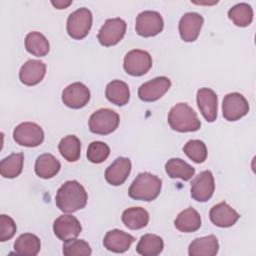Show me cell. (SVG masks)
<instances>
[{
  "label": "cell",
  "instance_id": "cell-16",
  "mask_svg": "<svg viewBox=\"0 0 256 256\" xmlns=\"http://www.w3.org/2000/svg\"><path fill=\"white\" fill-rule=\"evenodd\" d=\"M198 108L207 122H214L217 118L218 99L216 93L210 88H200L197 91Z\"/></svg>",
  "mask_w": 256,
  "mask_h": 256
},
{
  "label": "cell",
  "instance_id": "cell-36",
  "mask_svg": "<svg viewBox=\"0 0 256 256\" xmlns=\"http://www.w3.org/2000/svg\"><path fill=\"white\" fill-rule=\"evenodd\" d=\"M16 224L14 220L5 214L0 215V241L5 242L13 238L16 233Z\"/></svg>",
  "mask_w": 256,
  "mask_h": 256
},
{
  "label": "cell",
  "instance_id": "cell-18",
  "mask_svg": "<svg viewBox=\"0 0 256 256\" xmlns=\"http://www.w3.org/2000/svg\"><path fill=\"white\" fill-rule=\"evenodd\" d=\"M209 217L214 225L221 228H227L233 226L240 218V215L223 201L210 209Z\"/></svg>",
  "mask_w": 256,
  "mask_h": 256
},
{
  "label": "cell",
  "instance_id": "cell-23",
  "mask_svg": "<svg viewBox=\"0 0 256 256\" xmlns=\"http://www.w3.org/2000/svg\"><path fill=\"white\" fill-rule=\"evenodd\" d=\"M174 225L176 229L184 233L197 231L201 227L200 214L194 208L189 207L178 214Z\"/></svg>",
  "mask_w": 256,
  "mask_h": 256
},
{
  "label": "cell",
  "instance_id": "cell-5",
  "mask_svg": "<svg viewBox=\"0 0 256 256\" xmlns=\"http://www.w3.org/2000/svg\"><path fill=\"white\" fill-rule=\"evenodd\" d=\"M92 19V13L88 8L82 7L75 10L67 19L66 29L68 35L75 40L85 38L91 29Z\"/></svg>",
  "mask_w": 256,
  "mask_h": 256
},
{
  "label": "cell",
  "instance_id": "cell-6",
  "mask_svg": "<svg viewBox=\"0 0 256 256\" xmlns=\"http://www.w3.org/2000/svg\"><path fill=\"white\" fill-rule=\"evenodd\" d=\"M164 22L161 14L153 10H145L136 18L135 30L142 37H153L163 30Z\"/></svg>",
  "mask_w": 256,
  "mask_h": 256
},
{
  "label": "cell",
  "instance_id": "cell-20",
  "mask_svg": "<svg viewBox=\"0 0 256 256\" xmlns=\"http://www.w3.org/2000/svg\"><path fill=\"white\" fill-rule=\"evenodd\" d=\"M135 241V237L119 229H113L106 233L103 239L104 247L115 253H123L127 251L131 244Z\"/></svg>",
  "mask_w": 256,
  "mask_h": 256
},
{
  "label": "cell",
  "instance_id": "cell-11",
  "mask_svg": "<svg viewBox=\"0 0 256 256\" xmlns=\"http://www.w3.org/2000/svg\"><path fill=\"white\" fill-rule=\"evenodd\" d=\"M215 189L214 177L211 171L205 170L200 172L191 182L190 193L194 200L198 202L208 201Z\"/></svg>",
  "mask_w": 256,
  "mask_h": 256
},
{
  "label": "cell",
  "instance_id": "cell-19",
  "mask_svg": "<svg viewBox=\"0 0 256 256\" xmlns=\"http://www.w3.org/2000/svg\"><path fill=\"white\" fill-rule=\"evenodd\" d=\"M131 172V161L126 157L116 158L112 164H110L105 171L106 181L113 185H122Z\"/></svg>",
  "mask_w": 256,
  "mask_h": 256
},
{
  "label": "cell",
  "instance_id": "cell-33",
  "mask_svg": "<svg viewBox=\"0 0 256 256\" xmlns=\"http://www.w3.org/2000/svg\"><path fill=\"white\" fill-rule=\"evenodd\" d=\"M184 153L195 163H203L207 158V147L198 139L189 140L183 147Z\"/></svg>",
  "mask_w": 256,
  "mask_h": 256
},
{
  "label": "cell",
  "instance_id": "cell-32",
  "mask_svg": "<svg viewBox=\"0 0 256 256\" xmlns=\"http://www.w3.org/2000/svg\"><path fill=\"white\" fill-rule=\"evenodd\" d=\"M228 17L236 26L246 27L253 20V9L247 3H238L229 9Z\"/></svg>",
  "mask_w": 256,
  "mask_h": 256
},
{
  "label": "cell",
  "instance_id": "cell-28",
  "mask_svg": "<svg viewBox=\"0 0 256 256\" xmlns=\"http://www.w3.org/2000/svg\"><path fill=\"white\" fill-rule=\"evenodd\" d=\"M25 48L26 50L37 57H43L48 54L50 46L47 38L40 32L33 31L25 37Z\"/></svg>",
  "mask_w": 256,
  "mask_h": 256
},
{
  "label": "cell",
  "instance_id": "cell-2",
  "mask_svg": "<svg viewBox=\"0 0 256 256\" xmlns=\"http://www.w3.org/2000/svg\"><path fill=\"white\" fill-rule=\"evenodd\" d=\"M162 181L150 172H142L137 175L129 187L128 194L134 200H155L161 191Z\"/></svg>",
  "mask_w": 256,
  "mask_h": 256
},
{
  "label": "cell",
  "instance_id": "cell-30",
  "mask_svg": "<svg viewBox=\"0 0 256 256\" xmlns=\"http://www.w3.org/2000/svg\"><path fill=\"white\" fill-rule=\"evenodd\" d=\"M23 153H12L0 162V173L4 178H16L23 169Z\"/></svg>",
  "mask_w": 256,
  "mask_h": 256
},
{
  "label": "cell",
  "instance_id": "cell-3",
  "mask_svg": "<svg viewBox=\"0 0 256 256\" xmlns=\"http://www.w3.org/2000/svg\"><path fill=\"white\" fill-rule=\"evenodd\" d=\"M168 123L173 130L178 132H194L201 127L196 112L187 103H178L170 109Z\"/></svg>",
  "mask_w": 256,
  "mask_h": 256
},
{
  "label": "cell",
  "instance_id": "cell-35",
  "mask_svg": "<svg viewBox=\"0 0 256 256\" xmlns=\"http://www.w3.org/2000/svg\"><path fill=\"white\" fill-rule=\"evenodd\" d=\"M92 250L90 245L81 239H71L65 241L63 244V254L66 256H79L91 255Z\"/></svg>",
  "mask_w": 256,
  "mask_h": 256
},
{
  "label": "cell",
  "instance_id": "cell-4",
  "mask_svg": "<svg viewBox=\"0 0 256 256\" xmlns=\"http://www.w3.org/2000/svg\"><path fill=\"white\" fill-rule=\"evenodd\" d=\"M120 122L118 113L108 108H101L93 112L89 118V130L94 134L107 135L116 130Z\"/></svg>",
  "mask_w": 256,
  "mask_h": 256
},
{
  "label": "cell",
  "instance_id": "cell-37",
  "mask_svg": "<svg viewBox=\"0 0 256 256\" xmlns=\"http://www.w3.org/2000/svg\"><path fill=\"white\" fill-rule=\"evenodd\" d=\"M51 3L57 9H65L66 7L72 4V1H52Z\"/></svg>",
  "mask_w": 256,
  "mask_h": 256
},
{
  "label": "cell",
  "instance_id": "cell-15",
  "mask_svg": "<svg viewBox=\"0 0 256 256\" xmlns=\"http://www.w3.org/2000/svg\"><path fill=\"white\" fill-rule=\"evenodd\" d=\"M204 19L203 17L196 12H187L185 13L179 21V33L185 42L195 41L202 28Z\"/></svg>",
  "mask_w": 256,
  "mask_h": 256
},
{
  "label": "cell",
  "instance_id": "cell-27",
  "mask_svg": "<svg viewBox=\"0 0 256 256\" xmlns=\"http://www.w3.org/2000/svg\"><path fill=\"white\" fill-rule=\"evenodd\" d=\"M164 248L163 239L155 234H145L141 236L136 251L143 256H156L159 255Z\"/></svg>",
  "mask_w": 256,
  "mask_h": 256
},
{
  "label": "cell",
  "instance_id": "cell-7",
  "mask_svg": "<svg viewBox=\"0 0 256 256\" xmlns=\"http://www.w3.org/2000/svg\"><path fill=\"white\" fill-rule=\"evenodd\" d=\"M152 67V57L144 50L133 49L129 51L123 62V68L131 76H142Z\"/></svg>",
  "mask_w": 256,
  "mask_h": 256
},
{
  "label": "cell",
  "instance_id": "cell-31",
  "mask_svg": "<svg viewBox=\"0 0 256 256\" xmlns=\"http://www.w3.org/2000/svg\"><path fill=\"white\" fill-rule=\"evenodd\" d=\"M61 156L68 162H75L80 158L81 142L75 135H67L58 144Z\"/></svg>",
  "mask_w": 256,
  "mask_h": 256
},
{
  "label": "cell",
  "instance_id": "cell-13",
  "mask_svg": "<svg viewBox=\"0 0 256 256\" xmlns=\"http://www.w3.org/2000/svg\"><path fill=\"white\" fill-rule=\"evenodd\" d=\"M90 100L88 87L81 82H74L62 91L63 103L72 109H80L86 106Z\"/></svg>",
  "mask_w": 256,
  "mask_h": 256
},
{
  "label": "cell",
  "instance_id": "cell-24",
  "mask_svg": "<svg viewBox=\"0 0 256 256\" xmlns=\"http://www.w3.org/2000/svg\"><path fill=\"white\" fill-rule=\"evenodd\" d=\"M105 96L111 103L117 106H124L130 99V90L124 81L113 80L107 84Z\"/></svg>",
  "mask_w": 256,
  "mask_h": 256
},
{
  "label": "cell",
  "instance_id": "cell-25",
  "mask_svg": "<svg viewBox=\"0 0 256 256\" xmlns=\"http://www.w3.org/2000/svg\"><path fill=\"white\" fill-rule=\"evenodd\" d=\"M121 219L127 228L138 230L147 226L149 222V214L142 207H131L123 211Z\"/></svg>",
  "mask_w": 256,
  "mask_h": 256
},
{
  "label": "cell",
  "instance_id": "cell-10",
  "mask_svg": "<svg viewBox=\"0 0 256 256\" xmlns=\"http://www.w3.org/2000/svg\"><path fill=\"white\" fill-rule=\"evenodd\" d=\"M248 111V101L242 94L233 92L224 97L222 102V114L227 121H237L244 117Z\"/></svg>",
  "mask_w": 256,
  "mask_h": 256
},
{
  "label": "cell",
  "instance_id": "cell-29",
  "mask_svg": "<svg viewBox=\"0 0 256 256\" xmlns=\"http://www.w3.org/2000/svg\"><path fill=\"white\" fill-rule=\"evenodd\" d=\"M165 170L169 177L180 178L184 181L190 180L195 174V169L180 158L169 159L165 164Z\"/></svg>",
  "mask_w": 256,
  "mask_h": 256
},
{
  "label": "cell",
  "instance_id": "cell-34",
  "mask_svg": "<svg viewBox=\"0 0 256 256\" xmlns=\"http://www.w3.org/2000/svg\"><path fill=\"white\" fill-rule=\"evenodd\" d=\"M110 154L109 146L102 141H93L89 144L87 149V158L90 162L99 164L104 162Z\"/></svg>",
  "mask_w": 256,
  "mask_h": 256
},
{
  "label": "cell",
  "instance_id": "cell-9",
  "mask_svg": "<svg viewBox=\"0 0 256 256\" xmlns=\"http://www.w3.org/2000/svg\"><path fill=\"white\" fill-rule=\"evenodd\" d=\"M126 32V22L119 18L107 19L100 28L97 38L101 45L109 47L116 45L124 37Z\"/></svg>",
  "mask_w": 256,
  "mask_h": 256
},
{
  "label": "cell",
  "instance_id": "cell-22",
  "mask_svg": "<svg viewBox=\"0 0 256 256\" xmlns=\"http://www.w3.org/2000/svg\"><path fill=\"white\" fill-rule=\"evenodd\" d=\"M61 164L54 155L50 153H44L37 157L34 170L38 177L43 179H50L59 172Z\"/></svg>",
  "mask_w": 256,
  "mask_h": 256
},
{
  "label": "cell",
  "instance_id": "cell-17",
  "mask_svg": "<svg viewBox=\"0 0 256 256\" xmlns=\"http://www.w3.org/2000/svg\"><path fill=\"white\" fill-rule=\"evenodd\" d=\"M46 74V64L37 59L26 61L20 68L19 79L27 86H34L40 83Z\"/></svg>",
  "mask_w": 256,
  "mask_h": 256
},
{
  "label": "cell",
  "instance_id": "cell-14",
  "mask_svg": "<svg viewBox=\"0 0 256 256\" xmlns=\"http://www.w3.org/2000/svg\"><path fill=\"white\" fill-rule=\"evenodd\" d=\"M81 230L82 227L79 220L70 214L59 216L53 224L54 234L63 242L77 238Z\"/></svg>",
  "mask_w": 256,
  "mask_h": 256
},
{
  "label": "cell",
  "instance_id": "cell-12",
  "mask_svg": "<svg viewBox=\"0 0 256 256\" xmlns=\"http://www.w3.org/2000/svg\"><path fill=\"white\" fill-rule=\"evenodd\" d=\"M168 77L160 76L143 83L138 89V97L144 102H153L160 99L170 88Z\"/></svg>",
  "mask_w": 256,
  "mask_h": 256
},
{
  "label": "cell",
  "instance_id": "cell-8",
  "mask_svg": "<svg viewBox=\"0 0 256 256\" xmlns=\"http://www.w3.org/2000/svg\"><path fill=\"white\" fill-rule=\"evenodd\" d=\"M14 141L25 147L39 146L44 140L42 128L33 122H23L17 125L13 131Z\"/></svg>",
  "mask_w": 256,
  "mask_h": 256
},
{
  "label": "cell",
  "instance_id": "cell-21",
  "mask_svg": "<svg viewBox=\"0 0 256 256\" xmlns=\"http://www.w3.org/2000/svg\"><path fill=\"white\" fill-rule=\"evenodd\" d=\"M219 243L214 235L196 238L193 240L188 248L190 256H214L218 253Z\"/></svg>",
  "mask_w": 256,
  "mask_h": 256
},
{
  "label": "cell",
  "instance_id": "cell-26",
  "mask_svg": "<svg viewBox=\"0 0 256 256\" xmlns=\"http://www.w3.org/2000/svg\"><path fill=\"white\" fill-rule=\"evenodd\" d=\"M40 239L32 233L21 234L14 242V250L21 256H35L40 252Z\"/></svg>",
  "mask_w": 256,
  "mask_h": 256
},
{
  "label": "cell",
  "instance_id": "cell-1",
  "mask_svg": "<svg viewBox=\"0 0 256 256\" xmlns=\"http://www.w3.org/2000/svg\"><path fill=\"white\" fill-rule=\"evenodd\" d=\"M88 195L85 188L76 180L66 181L57 190L55 202L64 213H73L84 208Z\"/></svg>",
  "mask_w": 256,
  "mask_h": 256
}]
</instances>
